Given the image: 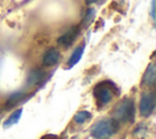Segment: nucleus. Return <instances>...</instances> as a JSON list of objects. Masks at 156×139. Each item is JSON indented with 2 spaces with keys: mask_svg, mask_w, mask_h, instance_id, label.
Instances as JSON below:
<instances>
[{
  "mask_svg": "<svg viewBox=\"0 0 156 139\" xmlns=\"http://www.w3.org/2000/svg\"><path fill=\"white\" fill-rule=\"evenodd\" d=\"M90 117H91V113H90V112H88V111H79V112H77V113L74 115L73 119H74L76 123L82 124V123L87 122Z\"/></svg>",
  "mask_w": 156,
  "mask_h": 139,
  "instance_id": "obj_12",
  "label": "nucleus"
},
{
  "mask_svg": "<svg viewBox=\"0 0 156 139\" xmlns=\"http://www.w3.org/2000/svg\"><path fill=\"white\" fill-rule=\"evenodd\" d=\"M94 16H95V10L94 9H88L87 10V13H85V17L83 20V24L87 27L91 23V21L94 20Z\"/></svg>",
  "mask_w": 156,
  "mask_h": 139,
  "instance_id": "obj_13",
  "label": "nucleus"
},
{
  "mask_svg": "<svg viewBox=\"0 0 156 139\" xmlns=\"http://www.w3.org/2000/svg\"><path fill=\"white\" fill-rule=\"evenodd\" d=\"M98 0H85V4L87 5H91V4H94V2H96Z\"/></svg>",
  "mask_w": 156,
  "mask_h": 139,
  "instance_id": "obj_16",
  "label": "nucleus"
},
{
  "mask_svg": "<svg viewBox=\"0 0 156 139\" xmlns=\"http://www.w3.org/2000/svg\"><path fill=\"white\" fill-rule=\"evenodd\" d=\"M116 94H118V89L111 80L100 82L94 88V96L100 105L108 104Z\"/></svg>",
  "mask_w": 156,
  "mask_h": 139,
  "instance_id": "obj_2",
  "label": "nucleus"
},
{
  "mask_svg": "<svg viewBox=\"0 0 156 139\" xmlns=\"http://www.w3.org/2000/svg\"><path fill=\"white\" fill-rule=\"evenodd\" d=\"M156 83V66L155 63H150L146 67V71L143 76V80H141V85L144 87H154Z\"/></svg>",
  "mask_w": 156,
  "mask_h": 139,
  "instance_id": "obj_6",
  "label": "nucleus"
},
{
  "mask_svg": "<svg viewBox=\"0 0 156 139\" xmlns=\"http://www.w3.org/2000/svg\"><path fill=\"white\" fill-rule=\"evenodd\" d=\"M26 96V93L24 91H16L13 93L12 95L9 96V99L6 100V104H5V107L6 109H11L13 106H16L21 100H23Z\"/></svg>",
  "mask_w": 156,
  "mask_h": 139,
  "instance_id": "obj_11",
  "label": "nucleus"
},
{
  "mask_svg": "<svg viewBox=\"0 0 156 139\" xmlns=\"http://www.w3.org/2000/svg\"><path fill=\"white\" fill-rule=\"evenodd\" d=\"M45 79V73L41 71V70H32L28 74V78H27V84L29 87H33V85H38L41 80Z\"/></svg>",
  "mask_w": 156,
  "mask_h": 139,
  "instance_id": "obj_8",
  "label": "nucleus"
},
{
  "mask_svg": "<svg viewBox=\"0 0 156 139\" xmlns=\"http://www.w3.org/2000/svg\"><path fill=\"white\" fill-rule=\"evenodd\" d=\"M155 104H156V98L155 94L151 91H145L143 93L140 98V104H139V112L143 117H149L154 110H155Z\"/></svg>",
  "mask_w": 156,
  "mask_h": 139,
  "instance_id": "obj_4",
  "label": "nucleus"
},
{
  "mask_svg": "<svg viewBox=\"0 0 156 139\" xmlns=\"http://www.w3.org/2000/svg\"><path fill=\"white\" fill-rule=\"evenodd\" d=\"M78 34H79V27L78 26H73L72 28H69L66 33H63L57 39V43L63 48H68V46H71L73 44V41L78 37Z\"/></svg>",
  "mask_w": 156,
  "mask_h": 139,
  "instance_id": "obj_5",
  "label": "nucleus"
},
{
  "mask_svg": "<svg viewBox=\"0 0 156 139\" xmlns=\"http://www.w3.org/2000/svg\"><path fill=\"white\" fill-rule=\"evenodd\" d=\"M22 112H23V110H22L21 107H20V109H17V110H15V111L9 116V118L4 122L2 127H4L5 129H7V128L12 127L13 124H16V123L20 121V118H21V116H22Z\"/></svg>",
  "mask_w": 156,
  "mask_h": 139,
  "instance_id": "obj_10",
  "label": "nucleus"
},
{
  "mask_svg": "<svg viewBox=\"0 0 156 139\" xmlns=\"http://www.w3.org/2000/svg\"><path fill=\"white\" fill-rule=\"evenodd\" d=\"M41 139H61L58 135H55V134H45L41 137Z\"/></svg>",
  "mask_w": 156,
  "mask_h": 139,
  "instance_id": "obj_14",
  "label": "nucleus"
},
{
  "mask_svg": "<svg viewBox=\"0 0 156 139\" xmlns=\"http://www.w3.org/2000/svg\"><path fill=\"white\" fill-rule=\"evenodd\" d=\"M117 130H118V122L111 118H105L94 123L90 129V133L91 137L95 139H108Z\"/></svg>",
  "mask_w": 156,
  "mask_h": 139,
  "instance_id": "obj_1",
  "label": "nucleus"
},
{
  "mask_svg": "<svg viewBox=\"0 0 156 139\" xmlns=\"http://www.w3.org/2000/svg\"><path fill=\"white\" fill-rule=\"evenodd\" d=\"M60 57H61L60 51L55 48H51V49L45 51V54L43 56V63L45 66H55L56 63H58Z\"/></svg>",
  "mask_w": 156,
  "mask_h": 139,
  "instance_id": "obj_7",
  "label": "nucleus"
},
{
  "mask_svg": "<svg viewBox=\"0 0 156 139\" xmlns=\"http://www.w3.org/2000/svg\"><path fill=\"white\" fill-rule=\"evenodd\" d=\"M1 116H2V111L0 110V118H1Z\"/></svg>",
  "mask_w": 156,
  "mask_h": 139,
  "instance_id": "obj_17",
  "label": "nucleus"
},
{
  "mask_svg": "<svg viewBox=\"0 0 156 139\" xmlns=\"http://www.w3.org/2000/svg\"><path fill=\"white\" fill-rule=\"evenodd\" d=\"M135 107L132 99H124L117 104L113 111V119L116 122H133Z\"/></svg>",
  "mask_w": 156,
  "mask_h": 139,
  "instance_id": "obj_3",
  "label": "nucleus"
},
{
  "mask_svg": "<svg viewBox=\"0 0 156 139\" xmlns=\"http://www.w3.org/2000/svg\"><path fill=\"white\" fill-rule=\"evenodd\" d=\"M151 18L155 20V0H151Z\"/></svg>",
  "mask_w": 156,
  "mask_h": 139,
  "instance_id": "obj_15",
  "label": "nucleus"
},
{
  "mask_svg": "<svg viewBox=\"0 0 156 139\" xmlns=\"http://www.w3.org/2000/svg\"><path fill=\"white\" fill-rule=\"evenodd\" d=\"M84 49H85V45H84V44H82V45H79L78 48L74 49L73 54L71 55V57H69V60H68V67H69V68H72L74 65H77V63L80 61V59H82V56H83V54H84Z\"/></svg>",
  "mask_w": 156,
  "mask_h": 139,
  "instance_id": "obj_9",
  "label": "nucleus"
}]
</instances>
